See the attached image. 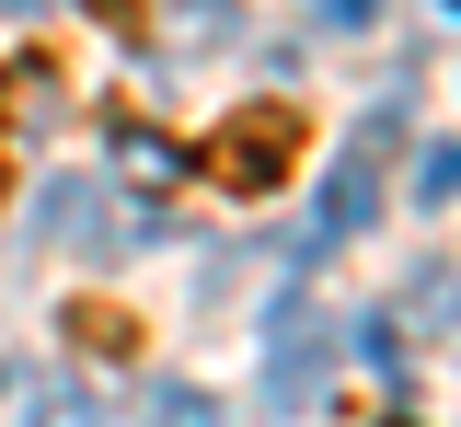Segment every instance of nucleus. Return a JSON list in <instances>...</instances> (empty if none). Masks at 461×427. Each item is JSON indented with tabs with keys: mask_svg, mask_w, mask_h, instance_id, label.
Segmentation results:
<instances>
[{
	"mask_svg": "<svg viewBox=\"0 0 461 427\" xmlns=\"http://www.w3.org/2000/svg\"><path fill=\"white\" fill-rule=\"evenodd\" d=\"M35 220H47V243H69V254H115V243H127V220H115V196H104L93 174L47 185V208H35Z\"/></svg>",
	"mask_w": 461,
	"mask_h": 427,
	"instance_id": "3",
	"label": "nucleus"
},
{
	"mask_svg": "<svg viewBox=\"0 0 461 427\" xmlns=\"http://www.w3.org/2000/svg\"><path fill=\"white\" fill-rule=\"evenodd\" d=\"M300 139H312V116H300V104H254V116H230V139L208 150V162H220L230 196H266V185L300 162Z\"/></svg>",
	"mask_w": 461,
	"mask_h": 427,
	"instance_id": "1",
	"label": "nucleus"
},
{
	"mask_svg": "<svg viewBox=\"0 0 461 427\" xmlns=\"http://www.w3.org/2000/svg\"><path fill=\"white\" fill-rule=\"evenodd\" d=\"M139 427H220V416H208L196 381H150V393H139Z\"/></svg>",
	"mask_w": 461,
	"mask_h": 427,
	"instance_id": "4",
	"label": "nucleus"
},
{
	"mask_svg": "<svg viewBox=\"0 0 461 427\" xmlns=\"http://www.w3.org/2000/svg\"><path fill=\"white\" fill-rule=\"evenodd\" d=\"M415 196H427V208H438V196H461V139H450V150H427V162H415Z\"/></svg>",
	"mask_w": 461,
	"mask_h": 427,
	"instance_id": "7",
	"label": "nucleus"
},
{
	"mask_svg": "<svg viewBox=\"0 0 461 427\" xmlns=\"http://www.w3.org/2000/svg\"><path fill=\"white\" fill-rule=\"evenodd\" d=\"M381 150H393V116H369L357 139H346L335 185H323V243H346V232H369V196H381Z\"/></svg>",
	"mask_w": 461,
	"mask_h": 427,
	"instance_id": "2",
	"label": "nucleus"
},
{
	"mask_svg": "<svg viewBox=\"0 0 461 427\" xmlns=\"http://www.w3.org/2000/svg\"><path fill=\"white\" fill-rule=\"evenodd\" d=\"M93 12H104V23H127V35H139V0H93Z\"/></svg>",
	"mask_w": 461,
	"mask_h": 427,
	"instance_id": "9",
	"label": "nucleus"
},
{
	"mask_svg": "<svg viewBox=\"0 0 461 427\" xmlns=\"http://www.w3.org/2000/svg\"><path fill=\"white\" fill-rule=\"evenodd\" d=\"M312 12H323V23H335V35H357V23H369V12H381V0H312Z\"/></svg>",
	"mask_w": 461,
	"mask_h": 427,
	"instance_id": "8",
	"label": "nucleus"
},
{
	"mask_svg": "<svg viewBox=\"0 0 461 427\" xmlns=\"http://www.w3.org/2000/svg\"><path fill=\"white\" fill-rule=\"evenodd\" d=\"M35 427H104V404H93L81 381H47V404H35Z\"/></svg>",
	"mask_w": 461,
	"mask_h": 427,
	"instance_id": "6",
	"label": "nucleus"
},
{
	"mask_svg": "<svg viewBox=\"0 0 461 427\" xmlns=\"http://www.w3.org/2000/svg\"><path fill=\"white\" fill-rule=\"evenodd\" d=\"M0 104H12V127L58 116V69H12V81H0Z\"/></svg>",
	"mask_w": 461,
	"mask_h": 427,
	"instance_id": "5",
	"label": "nucleus"
}]
</instances>
